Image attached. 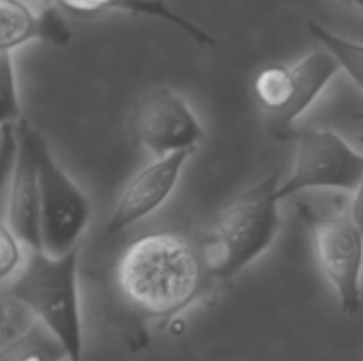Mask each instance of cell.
<instances>
[{
	"label": "cell",
	"mask_w": 363,
	"mask_h": 361,
	"mask_svg": "<svg viewBox=\"0 0 363 361\" xmlns=\"http://www.w3.org/2000/svg\"><path fill=\"white\" fill-rule=\"evenodd\" d=\"M350 209L354 222H357L358 225H360V229L363 230V179L360 180L357 190L353 191V198H351L350 202Z\"/></svg>",
	"instance_id": "cell-18"
},
{
	"label": "cell",
	"mask_w": 363,
	"mask_h": 361,
	"mask_svg": "<svg viewBox=\"0 0 363 361\" xmlns=\"http://www.w3.org/2000/svg\"><path fill=\"white\" fill-rule=\"evenodd\" d=\"M53 2L77 14H94L108 9H121L126 13L158 18V20L167 21L179 30L186 32L191 39L201 45H215V39L208 32L202 30L194 21L174 13L163 0H53Z\"/></svg>",
	"instance_id": "cell-11"
},
{
	"label": "cell",
	"mask_w": 363,
	"mask_h": 361,
	"mask_svg": "<svg viewBox=\"0 0 363 361\" xmlns=\"http://www.w3.org/2000/svg\"><path fill=\"white\" fill-rule=\"evenodd\" d=\"M20 120L21 103L13 52H0V122H20Z\"/></svg>",
	"instance_id": "cell-15"
},
{
	"label": "cell",
	"mask_w": 363,
	"mask_h": 361,
	"mask_svg": "<svg viewBox=\"0 0 363 361\" xmlns=\"http://www.w3.org/2000/svg\"><path fill=\"white\" fill-rule=\"evenodd\" d=\"M32 144L41 188L43 250L60 257L78 248L91 222L92 205L87 193L60 166L46 138L35 127H32Z\"/></svg>",
	"instance_id": "cell-5"
},
{
	"label": "cell",
	"mask_w": 363,
	"mask_h": 361,
	"mask_svg": "<svg viewBox=\"0 0 363 361\" xmlns=\"http://www.w3.org/2000/svg\"><path fill=\"white\" fill-rule=\"evenodd\" d=\"M80 246L53 257L28 250L23 265L6 282V292L64 343L69 361H84V326L78 294Z\"/></svg>",
	"instance_id": "cell-2"
},
{
	"label": "cell",
	"mask_w": 363,
	"mask_h": 361,
	"mask_svg": "<svg viewBox=\"0 0 363 361\" xmlns=\"http://www.w3.org/2000/svg\"><path fill=\"white\" fill-rule=\"evenodd\" d=\"M18 149L13 173L7 180L6 225L28 250H43L41 237V188L38 161L32 144V126L28 120L18 122Z\"/></svg>",
	"instance_id": "cell-10"
},
{
	"label": "cell",
	"mask_w": 363,
	"mask_h": 361,
	"mask_svg": "<svg viewBox=\"0 0 363 361\" xmlns=\"http://www.w3.org/2000/svg\"><path fill=\"white\" fill-rule=\"evenodd\" d=\"M25 244L13 234V230L2 223L0 229V278L7 282L23 265L25 255L21 251Z\"/></svg>",
	"instance_id": "cell-16"
},
{
	"label": "cell",
	"mask_w": 363,
	"mask_h": 361,
	"mask_svg": "<svg viewBox=\"0 0 363 361\" xmlns=\"http://www.w3.org/2000/svg\"><path fill=\"white\" fill-rule=\"evenodd\" d=\"M130 133L137 145L155 158L195 149L204 137V130L179 92L156 87L135 101L128 117Z\"/></svg>",
	"instance_id": "cell-8"
},
{
	"label": "cell",
	"mask_w": 363,
	"mask_h": 361,
	"mask_svg": "<svg viewBox=\"0 0 363 361\" xmlns=\"http://www.w3.org/2000/svg\"><path fill=\"white\" fill-rule=\"evenodd\" d=\"M69 360L64 343L43 322L34 321L4 342L0 361H62Z\"/></svg>",
	"instance_id": "cell-12"
},
{
	"label": "cell",
	"mask_w": 363,
	"mask_h": 361,
	"mask_svg": "<svg viewBox=\"0 0 363 361\" xmlns=\"http://www.w3.org/2000/svg\"><path fill=\"white\" fill-rule=\"evenodd\" d=\"M213 283L208 255L177 232H152L133 241L117 265L121 294L131 306L155 319L179 315Z\"/></svg>",
	"instance_id": "cell-1"
},
{
	"label": "cell",
	"mask_w": 363,
	"mask_h": 361,
	"mask_svg": "<svg viewBox=\"0 0 363 361\" xmlns=\"http://www.w3.org/2000/svg\"><path fill=\"white\" fill-rule=\"evenodd\" d=\"M34 39L41 41L39 14L21 0H0V52H14Z\"/></svg>",
	"instance_id": "cell-13"
},
{
	"label": "cell",
	"mask_w": 363,
	"mask_h": 361,
	"mask_svg": "<svg viewBox=\"0 0 363 361\" xmlns=\"http://www.w3.org/2000/svg\"><path fill=\"white\" fill-rule=\"evenodd\" d=\"M340 71L328 50L307 53L293 66H268L254 80V94L262 108L269 133L287 137L293 124L318 101Z\"/></svg>",
	"instance_id": "cell-4"
},
{
	"label": "cell",
	"mask_w": 363,
	"mask_h": 361,
	"mask_svg": "<svg viewBox=\"0 0 363 361\" xmlns=\"http://www.w3.org/2000/svg\"><path fill=\"white\" fill-rule=\"evenodd\" d=\"M308 32L312 38L319 42L325 50H328L333 59L339 62L340 71L351 78L357 87L363 91V45L362 42L351 41V39L342 38L335 34L330 28L323 27L321 23L308 21Z\"/></svg>",
	"instance_id": "cell-14"
},
{
	"label": "cell",
	"mask_w": 363,
	"mask_h": 361,
	"mask_svg": "<svg viewBox=\"0 0 363 361\" xmlns=\"http://www.w3.org/2000/svg\"><path fill=\"white\" fill-rule=\"evenodd\" d=\"M279 173H272L259 186L220 212L213 232L211 262L215 282L240 275L272 248L282 227L277 188Z\"/></svg>",
	"instance_id": "cell-3"
},
{
	"label": "cell",
	"mask_w": 363,
	"mask_h": 361,
	"mask_svg": "<svg viewBox=\"0 0 363 361\" xmlns=\"http://www.w3.org/2000/svg\"><path fill=\"white\" fill-rule=\"evenodd\" d=\"M353 119H357V120H363V112H358V113H353Z\"/></svg>",
	"instance_id": "cell-20"
},
{
	"label": "cell",
	"mask_w": 363,
	"mask_h": 361,
	"mask_svg": "<svg viewBox=\"0 0 363 361\" xmlns=\"http://www.w3.org/2000/svg\"><path fill=\"white\" fill-rule=\"evenodd\" d=\"M194 152L195 149H188L163 158H155V161L135 173L121 191L119 200L106 223V232L116 236L158 211L174 193L184 165Z\"/></svg>",
	"instance_id": "cell-9"
},
{
	"label": "cell",
	"mask_w": 363,
	"mask_h": 361,
	"mask_svg": "<svg viewBox=\"0 0 363 361\" xmlns=\"http://www.w3.org/2000/svg\"><path fill=\"white\" fill-rule=\"evenodd\" d=\"M347 2H351V4H353V6H357L358 9L363 11V0H347Z\"/></svg>",
	"instance_id": "cell-19"
},
{
	"label": "cell",
	"mask_w": 363,
	"mask_h": 361,
	"mask_svg": "<svg viewBox=\"0 0 363 361\" xmlns=\"http://www.w3.org/2000/svg\"><path fill=\"white\" fill-rule=\"evenodd\" d=\"M41 21V41L52 42V45H67L71 41V30L66 20L57 7L48 6L39 13Z\"/></svg>",
	"instance_id": "cell-17"
},
{
	"label": "cell",
	"mask_w": 363,
	"mask_h": 361,
	"mask_svg": "<svg viewBox=\"0 0 363 361\" xmlns=\"http://www.w3.org/2000/svg\"><path fill=\"white\" fill-rule=\"evenodd\" d=\"M298 137L296 158L289 176L277 188L279 200L311 190L353 193L363 179V154L344 137L325 127H307Z\"/></svg>",
	"instance_id": "cell-7"
},
{
	"label": "cell",
	"mask_w": 363,
	"mask_h": 361,
	"mask_svg": "<svg viewBox=\"0 0 363 361\" xmlns=\"http://www.w3.org/2000/svg\"><path fill=\"white\" fill-rule=\"evenodd\" d=\"M303 216L318 264L335 290L340 308L346 314H358L363 299V230L350 205L319 212L307 209Z\"/></svg>",
	"instance_id": "cell-6"
}]
</instances>
